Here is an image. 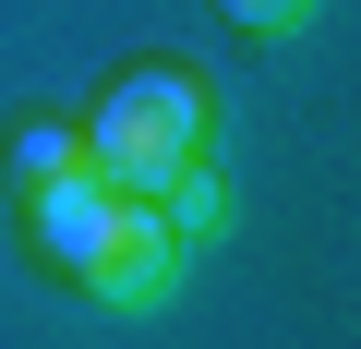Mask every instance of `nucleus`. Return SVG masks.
Wrapping results in <instances>:
<instances>
[{
    "label": "nucleus",
    "instance_id": "obj_4",
    "mask_svg": "<svg viewBox=\"0 0 361 349\" xmlns=\"http://www.w3.org/2000/svg\"><path fill=\"white\" fill-rule=\"evenodd\" d=\"M157 217H169V229H180V241H205V229H217V217H229V193H217V181H205V169H193V157H180V169H157Z\"/></svg>",
    "mask_w": 361,
    "mask_h": 349
},
{
    "label": "nucleus",
    "instance_id": "obj_2",
    "mask_svg": "<svg viewBox=\"0 0 361 349\" xmlns=\"http://www.w3.org/2000/svg\"><path fill=\"white\" fill-rule=\"evenodd\" d=\"M85 289H97V301H121V313H145V301H169V289H180V229L157 217V193H121V205H109V241H97Z\"/></svg>",
    "mask_w": 361,
    "mask_h": 349
},
{
    "label": "nucleus",
    "instance_id": "obj_1",
    "mask_svg": "<svg viewBox=\"0 0 361 349\" xmlns=\"http://www.w3.org/2000/svg\"><path fill=\"white\" fill-rule=\"evenodd\" d=\"M193 145H205V85L180 61H133L85 121V169L121 181V193H157V169H180Z\"/></svg>",
    "mask_w": 361,
    "mask_h": 349
},
{
    "label": "nucleus",
    "instance_id": "obj_6",
    "mask_svg": "<svg viewBox=\"0 0 361 349\" xmlns=\"http://www.w3.org/2000/svg\"><path fill=\"white\" fill-rule=\"evenodd\" d=\"M325 0H229V25H253V37H289V25H313Z\"/></svg>",
    "mask_w": 361,
    "mask_h": 349
},
{
    "label": "nucleus",
    "instance_id": "obj_3",
    "mask_svg": "<svg viewBox=\"0 0 361 349\" xmlns=\"http://www.w3.org/2000/svg\"><path fill=\"white\" fill-rule=\"evenodd\" d=\"M109 205H121V181L61 169V181H37V193H25V229H37V253H49L61 277H85V265H97V241H109Z\"/></svg>",
    "mask_w": 361,
    "mask_h": 349
},
{
    "label": "nucleus",
    "instance_id": "obj_5",
    "mask_svg": "<svg viewBox=\"0 0 361 349\" xmlns=\"http://www.w3.org/2000/svg\"><path fill=\"white\" fill-rule=\"evenodd\" d=\"M61 169H85V121H25L13 133V181L37 193V181H61Z\"/></svg>",
    "mask_w": 361,
    "mask_h": 349
}]
</instances>
